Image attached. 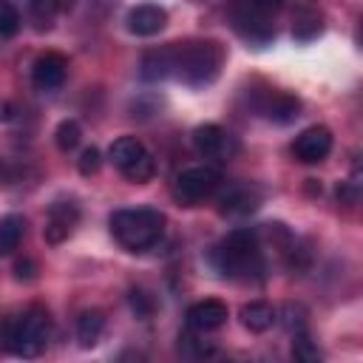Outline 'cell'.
I'll use <instances>...</instances> for the list:
<instances>
[{
  "label": "cell",
  "instance_id": "1",
  "mask_svg": "<svg viewBox=\"0 0 363 363\" xmlns=\"http://www.w3.org/2000/svg\"><path fill=\"white\" fill-rule=\"evenodd\" d=\"M111 233L113 238L130 250V252H145L153 250L162 235H164V213H159L156 207H125L111 213Z\"/></svg>",
  "mask_w": 363,
  "mask_h": 363
},
{
  "label": "cell",
  "instance_id": "2",
  "mask_svg": "<svg viewBox=\"0 0 363 363\" xmlns=\"http://www.w3.org/2000/svg\"><path fill=\"white\" fill-rule=\"evenodd\" d=\"M173 48V77L199 88L210 85L224 62V48L216 40H190V43H170Z\"/></svg>",
  "mask_w": 363,
  "mask_h": 363
},
{
  "label": "cell",
  "instance_id": "3",
  "mask_svg": "<svg viewBox=\"0 0 363 363\" xmlns=\"http://www.w3.org/2000/svg\"><path fill=\"white\" fill-rule=\"evenodd\" d=\"M213 264L227 278H250L252 272H261V250H258L255 230L250 227L233 230L213 250Z\"/></svg>",
  "mask_w": 363,
  "mask_h": 363
},
{
  "label": "cell",
  "instance_id": "4",
  "mask_svg": "<svg viewBox=\"0 0 363 363\" xmlns=\"http://www.w3.org/2000/svg\"><path fill=\"white\" fill-rule=\"evenodd\" d=\"M51 337V315L43 306H28L17 320L3 326V349L20 357H37Z\"/></svg>",
  "mask_w": 363,
  "mask_h": 363
},
{
  "label": "cell",
  "instance_id": "5",
  "mask_svg": "<svg viewBox=\"0 0 363 363\" xmlns=\"http://www.w3.org/2000/svg\"><path fill=\"white\" fill-rule=\"evenodd\" d=\"M221 187V173L210 164H193V167H184L179 176H176V196L184 201V204H196V201H204L210 199L216 190Z\"/></svg>",
  "mask_w": 363,
  "mask_h": 363
},
{
  "label": "cell",
  "instance_id": "6",
  "mask_svg": "<svg viewBox=\"0 0 363 363\" xmlns=\"http://www.w3.org/2000/svg\"><path fill=\"white\" fill-rule=\"evenodd\" d=\"M193 147L204 156V159H218V162H227L230 156H235L238 150V142L230 130L218 128V125H199L193 130Z\"/></svg>",
  "mask_w": 363,
  "mask_h": 363
},
{
  "label": "cell",
  "instance_id": "7",
  "mask_svg": "<svg viewBox=\"0 0 363 363\" xmlns=\"http://www.w3.org/2000/svg\"><path fill=\"white\" fill-rule=\"evenodd\" d=\"M332 153V130L323 125H312L301 130L292 142V156L303 164H318Z\"/></svg>",
  "mask_w": 363,
  "mask_h": 363
},
{
  "label": "cell",
  "instance_id": "8",
  "mask_svg": "<svg viewBox=\"0 0 363 363\" xmlns=\"http://www.w3.org/2000/svg\"><path fill=\"white\" fill-rule=\"evenodd\" d=\"M65 74H68V60L57 51H45L34 60L31 65V82L34 88L40 91H54L65 82Z\"/></svg>",
  "mask_w": 363,
  "mask_h": 363
},
{
  "label": "cell",
  "instance_id": "9",
  "mask_svg": "<svg viewBox=\"0 0 363 363\" xmlns=\"http://www.w3.org/2000/svg\"><path fill=\"white\" fill-rule=\"evenodd\" d=\"M233 20H235V28H238V34L244 37V40H250V43H267L269 37H272V23H269V14H264V11H258L255 6H250L247 0L233 11Z\"/></svg>",
  "mask_w": 363,
  "mask_h": 363
},
{
  "label": "cell",
  "instance_id": "10",
  "mask_svg": "<svg viewBox=\"0 0 363 363\" xmlns=\"http://www.w3.org/2000/svg\"><path fill=\"white\" fill-rule=\"evenodd\" d=\"M77 221H79V210H77L74 201H54L48 207V221H45V230H43L45 241L48 244H62L74 233Z\"/></svg>",
  "mask_w": 363,
  "mask_h": 363
},
{
  "label": "cell",
  "instance_id": "11",
  "mask_svg": "<svg viewBox=\"0 0 363 363\" xmlns=\"http://www.w3.org/2000/svg\"><path fill=\"white\" fill-rule=\"evenodd\" d=\"M227 323V303H221L218 298H204L199 303H193L187 309V326L193 332H216Z\"/></svg>",
  "mask_w": 363,
  "mask_h": 363
},
{
  "label": "cell",
  "instance_id": "12",
  "mask_svg": "<svg viewBox=\"0 0 363 363\" xmlns=\"http://www.w3.org/2000/svg\"><path fill=\"white\" fill-rule=\"evenodd\" d=\"M167 26V11L156 3H139L128 11V31L136 37H153Z\"/></svg>",
  "mask_w": 363,
  "mask_h": 363
},
{
  "label": "cell",
  "instance_id": "13",
  "mask_svg": "<svg viewBox=\"0 0 363 363\" xmlns=\"http://www.w3.org/2000/svg\"><path fill=\"white\" fill-rule=\"evenodd\" d=\"M139 77L145 82H159V79L173 77V48L170 45H162V48L145 51L142 54V62H139Z\"/></svg>",
  "mask_w": 363,
  "mask_h": 363
},
{
  "label": "cell",
  "instance_id": "14",
  "mask_svg": "<svg viewBox=\"0 0 363 363\" xmlns=\"http://www.w3.org/2000/svg\"><path fill=\"white\" fill-rule=\"evenodd\" d=\"M258 201H261L258 190H252L247 184H235L221 196V213L224 216H247L258 207Z\"/></svg>",
  "mask_w": 363,
  "mask_h": 363
},
{
  "label": "cell",
  "instance_id": "15",
  "mask_svg": "<svg viewBox=\"0 0 363 363\" xmlns=\"http://www.w3.org/2000/svg\"><path fill=\"white\" fill-rule=\"evenodd\" d=\"M241 323H244L250 332L261 335V332H267V329L275 323V309H272L267 301H250V303L241 306Z\"/></svg>",
  "mask_w": 363,
  "mask_h": 363
},
{
  "label": "cell",
  "instance_id": "16",
  "mask_svg": "<svg viewBox=\"0 0 363 363\" xmlns=\"http://www.w3.org/2000/svg\"><path fill=\"white\" fill-rule=\"evenodd\" d=\"M102 329H105V315L99 309H88L77 318V340L82 349H91L96 346V340L102 337Z\"/></svg>",
  "mask_w": 363,
  "mask_h": 363
},
{
  "label": "cell",
  "instance_id": "17",
  "mask_svg": "<svg viewBox=\"0 0 363 363\" xmlns=\"http://www.w3.org/2000/svg\"><path fill=\"white\" fill-rule=\"evenodd\" d=\"M23 233H26V218L17 216V213H9L0 218V255H11L20 241H23Z\"/></svg>",
  "mask_w": 363,
  "mask_h": 363
},
{
  "label": "cell",
  "instance_id": "18",
  "mask_svg": "<svg viewBox=\"0 0 363 363\" xmlns=\"http://www.w3.org/2000/svg\"><path fill=\"white\" fill-rule=\"evenodd\" d=\"M71 6H74V0H28V14H31L34 26L43 31L51 26V20L60 11H68Z\"/></svg>",
  "mask_w": 363,
  "mask_h": 363
},
{
  "label": "cell",
  "instance_id": "19",
  "mask_svg": "<svg viewBox=\"0 0 363 363\" xmlns=\"http://www.w3.org/2000/svg\"><path fill=\"white\" fill-rule=\"evenodd\" d=\"M323 31V17H320V11L318 9H312V6H303L298 14H295V23H292V34H295V40H315L318 34Z\"/></svg>",
  "mask_w": 363,
  "mask_h": 363
},
{
  "label": "cell",
  "instance_id": "20",
  "mask_svg": "<svg viewBox=\"0 0 363 363\" xmlns=\"http://www.w3.org/2000/svg\"><path fill=\"white\" fill-rule=\"evenodd\" d=\"M267 116L272 122H278V125H289V122H295L301 116V102L295 96H289V94H278V96L269 99Z\"/></svg>",
  "mask_w": 363,
  "mask_h": 363
},
{
  "label": "cell",
  "instance_id": "21",
  "mask_svg": "<svg viewBox=\"0 0 363 363\" xmlns=\"http://www.w3.org/2000/svg\"><path fill=\"white\" fill-rule=\"evenodd\" d=\"M111 162L119 167V170H125L139 153H145V145L136 139V136H119V139H113V145H111Z\"/></svg>",
  "mask_w": 363,
  "mask_h": 363
},
{
  "label": "cell",
  "instance_id": "22",
  "mask_svg": "<svg viewBox=\"0 0 363 363\" xmlns=\"http://www.w3.org/2000/svg\"><path fill=\"white\" fill-rule=\"evenodd\" d=\"M153 173H156V162H153V156H150L147 150L139 153V156L122 170V176H125L128 182H133V184H145V182H150Z\"/></svg>",
  "mask_w": 363,
  "mask_h": 363
},
{
  "label": "cell",
  "instance_id": "23",
  "mask_svg": "<svg viewBox=\"0 0 363 363\" xmlns=\"http://www.w3.org/2000/svg\"><path fill=\"white\" fill-rule=\"evenodd\" d=\"M54 142H57V147H60L62 153H71V150L82 142V128H79V122H77V119H62V122L57 125V130H54Z\"/></svg>",
  "mask_w": 363,
  "mask_h": 363
},
{
  "label": "cell",
  "instance_id": "24",
  "mask_svg": "<svg viewBox=\"0 0 363 363\" xmlns=\"http://www.w3.org/2000/svg\"><path fill=\"white\" fill-rule=\"evenodd\" d=\"M292 357L301 360V363H318L320 360V349L309 340L306 332H295V337H292Z\"/></svg>",
  "mask_w": 363,
  "mask_h": 363
},
{
  "label": "cell",
  "instance_id": "25",
  "mask_svg": "<svg viewBox=\"0 0 363 363\" xmlns=\"http://www.w3.org/2000/svg\"><path fill=\"white\" fill-rule=\"evenodd\" d=\"M20 11L11 0H0V37H14L20 31Z\"/></svg>",
  "mask_w": 363,
  "mask_h": 363
},
{
  "label": "cell",
  "instance_id": "26",
  "mask_svg": "<svg viewBox=\"0 0 363 363\" xmlns=\"http://www.w3.org/2000/svg\"><path fill=\"white\" fill-rule=\"evenodd\" d=\"M99 167H102V153H99V147H85L82 153H79V159H77V170L82 173V176H94V173H99Z\"/></svg>",
  "mask_w": 363,
  "mask_h": 363
},
{
  "label": "cell",
  "instance_id": "27",
  "mask_svg": "<svg viewBox=\"0 0 363 363\" xmlns=\"http://www.w3.org/2000/svg\"><path fill=\"white\" fill-rule=\"evenodd\" d=\"M128 303H130V309L136 312V318H150L153 309H156L153 298H150L145 289H130V292H128Z\"/></svg>",
  "mask_w": 363,
  "mask_h": 363
},
{
  "label": "cell",
  "instance_id": "28",
  "mask_svg": "<svg viewBox=\"0 0 363 363\" xmlns=\"http://www.w3.org/2000/svg\"><path fill=\"white\" fill-rule=\"evenodd\" d=\"M14 278L17 281H34L37 278V264L31 258H23L14 264Z\"/></svg>",
  "mask_w": 363,
  "mask_h": 363
},
{
  "label": "cell",
  "instance_id": "29",
  "mask_svg": "<svg viewBox=\"0 0 363 363\" xmlns=\"http://www.w3.org/2000/svg\"><path fill=\"white\" fill-rule=\"evenodd\" d=\"M250 6H255L258 11H264V14H272V11H278L281 6H284V0H247Z\"/></svg>",
  "mask_w": 363,
  "mask_h": 363
},
{
  "label": "cell",
  "instance_id": "30",
  "mask_svg": "<svg viewBox=\"0 0 363 363\" xmlns=\"http://www.w3.org/2000/svg\"><path fill=\"white\" fill-rule=\"evenodd\" d=\"M14 116V108H11V102L9 99H0V122H9Z\"/></svg>",
  "mask_w": 363,
  "mask_h": 363
}]
</instances>
